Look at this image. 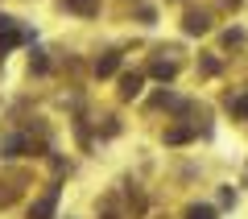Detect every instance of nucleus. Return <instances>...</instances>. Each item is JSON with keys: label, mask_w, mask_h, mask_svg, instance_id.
Segmentation results:
<instances>
[{"label": "nucleus", "mask_w": 248, "mask_h": 219, "mask_svg": "<svg viewBox=\"0 0 248 219\" xmlns=\"http://www.w3.org/2000/svg\"><path fill=\"white\" fill-rule=\"evenodd\" d=\"M54 207H58V186H50V190L29 207V219H54Z\"/></svg>", "instance_id": "1"}, {"label": "nucleus", "mask_w": 248, "mask_h": 219, "mask_svg": "<svg viewBox=\"0 0 248 219\" xmlns=\"http://www.w3.org/2000/svg\"><path fill=\"white\" fill-rule=\"evenodd\" d=\"M116 70H120V54H104V58L95 62V75H99V79H108V75H116Z\"/></svg>", "instance_id": "2"}, {"label": "nucleus", "mask_w": 248, "mask_h": 219, "mask_svg": "<svg viewBox=\"0 0 248 219\" xmlns=\"http://www.w3.org/2000/svg\"><path fill=\"white\" fill-rule=\"evenodd\" d=\"M62 4H66V13H83V17L99 13V0H62Z\"/></svg>", "instance_id": "3"}, {"label": "nucleus", "mask_w": 248, "mask_h": 219, "mask_svg": "<svg viewBox=\"0 0 248 219\" xmlns=\"http://www.w3.org/2000/svg\"><path fill=\"white\" fill-rule=\"evenodd\" d=\"M141 75H124V79H120V91H124V99H133V95H141Z\"/></svg>", "instance_id": "4"}, {"label": "nucleus", "mask_w": 248, "mask_h": 219, "mask_svg": "<svg viewBox=\"0 0 248 219\" xmlns=\"http://www.w3.org/2000/svg\"><path fill=\"white\" fill-rule=\"evenodd\" d=\"M153 75H157V79H174V75H178V62L157 58V62H153Z\"/></svg>", "instance_id": "5"}, {"label": "nucleus", "mask_w": 248, "mask_h": 219, "mask_svg": "<svg viewBox=\"0 0 248 219\" xmlns=\"http://www.w3.org/2000/svg\"><path fill=\"white\" fill-rule=\"evenodd\" d=\"M186 33H207V17L203 13H190V17H186Z\"/></svg>", "instance_id": "6"}, {"label": "nucleus", "mask_w": 248, "mask_h": 219, "mask_svg": "<svg viewBox=\"0 0 248 219\" xmlns=\"http://www.w3.org/2000/svg\"><path fill=\"white\" fill-rule=\"evenodd\" d=\"M21 149H25V137H9L4 141V157H17Z\"/></svg>", "instance_id": "7"}, {"label": "nucleus", "mask_w": 248, "mask_h": 219, "mask_svg": "<svg viewBox=\"0 0 248 219\" xmlns=\"http://www.w3.org/2000/svg\"><path fill=\"white\" fill-rule=\"evenodd\" d=\"M228 108L236 116H248V95H236V99H228Z\"/></svg>", "instance_id": "8"}, {"label": "nucleus", "mask_w": 248, "mask_h": 219, "mask_svg": "<svg viewBox=\"0 0 248 219\" xmlns=\"http://www.w3.org/2000/svg\"><path fill=\"white\" fill-rule=\"evenodd\" d=\"M166 141H170V145H182V141H190V128H174V132H166Z\"/></svg>", "instance_id": "9"}, {"label": "nucleus", "mask_w": 248, "mask_h": 219, "mask_svg": "<svg viewBox=\"0 0 248 219\" xmlns=\"http://www.w3.org/2000/svg\"><path fill=\"white\" fill-rule=\"evenodd\" d=\"M186 219H215V211L211 207H190V211H186Z\"/></svg>", "instance_id": "10"}]
</instances>
